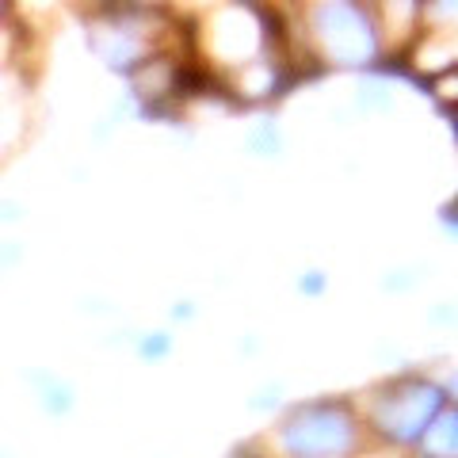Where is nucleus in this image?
Returning a JSON list of instances; mask_svg holds the SVG:
<instances>
[{
  "label": "nucleus",
  "mask_w": 458,
  "mask_h": 458,
  "mask_svg": "<svg viewBox=\"0 0 458 458\" xmlns=\"http://www.w3.org/2000/svg\"><path fill=\"white\" fill-rule=\"evenodd\" d=\"M424 447L432 451V454H451L458 447V417H447V420H439L432 432H428L424 439Z\"/></svg>",
  "instance_id": "obj_4"
},
{
  "label": "nucleus",
  "mask_w": 458,
  "mask_h": 458,
  "mask_svg": "<svg viewBox=\"0 0 458 458\" xmlns=\"http://www.w3.org/2000/svg\"><path fill=\"white\" fill-rule=\"evenodd\" d=\"M436 409V390L432 386H412V390H401L397 397H390L382 405V424L386 432L397 436V439H412L420 436V428L428 424V417H432Z\"/></svg>",
  "instance_id": "obj_3"
},
{
  "label": "nucleus",
  "mask_w": 458,
  "mask_h": 458,
  "mask_svg": "<svg viewBox=\"0 0 458 458\" xmlns=\"http://www.w3.org/2000/svg\"><path fill=\"white\" fill-rule=\"evenodd\" d=\"M321 31L328 38L336 57L344 62H367L375 54V35H370V23L360 16V8H348V4H336V8H325L321 12Z\"/></svg>",
  "instance_id": "obj_2"
},
{
  "label": "nucleus",
  "mask_w": 458,
  "mask_h": 458,
  "mask_svg": "<svg viewBox=\"0 0 458 458\" xmlns=\"http://www.w3.org/2000/svg\"><path fill=\"white\" fill-rule=\"evenodd\" d=\"M283 443L291 458H340L352 451L355 424L344 405H310L286 420Z\"/></svg>",
  "instance_id": "obj_1"
}]
</instances>
